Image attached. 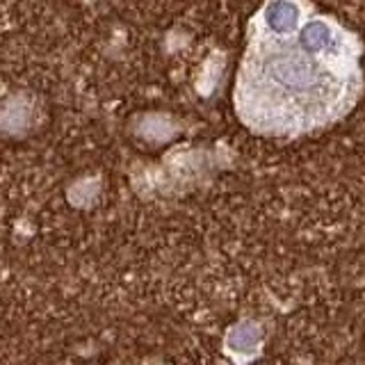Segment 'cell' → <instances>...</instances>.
I'll list each match as a JSON object with an SVG mask.
<instances>
[{
    "label": "cell",
    "mask_w": 365,
    "mask_h": 365,
    "mask_svg": "<svg viewBox=\"0 0 365 365\" xmlns=\"http://www.w3.org/2000/svg\"><path fill=\"white\" fill-rule=\"evenodd\" d=\"M363 43L306 3H269L249 21L233 106L249 130L299 137L340 121L363 91Z\"/></svg>",
    "instance_id": "obj_1"
}]
</instances>
